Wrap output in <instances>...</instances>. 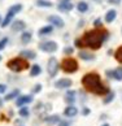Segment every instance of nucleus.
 <instances>
[{
	"label": "nucleus",
	"mask_w": 122,
	"mask_h": 126,
	"mask_svg": "<svg viewBox=\"0 0 122 126\" xmlns=\"http://www.w3.org/2000/svg\"><path fill=\"white\" fill-rule=\"evenodd\" d=\"M11 29H12V31H15V32L25 31V29H26V24H25V21H22V20H16V21H13V22H12Z\"/></svg>",
	"instance_id": "ddd939ff"
},
{
	"label": "nucleus",
	"mask_w": 122,
	"mask_h": 126,
	"mask_svg": "<svg viewBox=\"0 0 122 126\" xmlns=\"http://www.w3.org/2000/svg\"><path fill=\"white\" fill-rule=\"evenodd\" d=\"M101 126H109V124H103Z\"/></svg>",
	"instance_id": "a19ab883"
},
{
	"label": "nucleus",
	"mask_w": 122,
	"mask_h": 126,
	"mask_svg": "<svg viewBox=\"0 0 122 126\" xmlns=\"http://www.w3.org/2000/svg\"><path fill=\"white\" fill-rule=\"evenodd\" d=\"M8 43H9V38H7V36H4V38L0 39V51H3L5 48Z\"/></svg>",
	"instance_id": "c85d7f7f"
},
{
	"label": "nucleus",
	"mask_w": 122,
	"mask_h": 126,
	"mask_svg": "<svg viewBox=\"0 0 122 126\" xmlns=\"http://www.w3.org/2000/svg\"><path fill=\"white\" fill-rule=\"evenodd\" d=\"M40 73H42V68L39 66L38 64H34V65L30 68V76H31V77H38Z\"/></svg>",
	"instance_id": "5701e85b"
},
{
	"label": "nucleus",
	"mask_w": 122,
	"mask_h": 126,
	"mask_svg": "<svg viewBox=\"0 0 122 126\" xmlns=\"http://www.w3.org/2000/svg\"><path fill=\"white\" fill-rule=\"evenodd\" d=\"M73 52H74V48L72 47V46H68V47H65V48H64V53H65V55H68V56H70Z\"/></svg>",
	"instance_id": "c756f323"
},
{
	"label": "nucleus",
	"mask_w": 122,
	"mask_h": 126,
	"mask_svg": "<svg viewBox=\"0 0 122 126\" xmlns=\"http://www.w3.org/2000/svg\"><path fill=\"white\" fill-rule=\"evenodd\" d=\"M36 7H40V8H52L53 7V3H51L49 0H36Z\"/></svg>",
	"instance_id": "b1692460"
},
{
	"label": "nucleus",
	"mask_w": 122,
	"mask_h": 126,
	"mask_svg": "<svg viewBox=\"0 0 122 126\" xmlns=\"http://www.w3.org/2000/svg\"><path fill=\"white\" fill-rule=\"evenodd\" d=\"M60 68L62 69L65 73H69V74H73L78 70V61L73 57H65L60 64Z\"/></svg>",
	"instance_id": "20e7f679"
},
{
	"label": "nucleus",
	"mask_w": 122,
	"mask_h": 126,
	"mask_svg": "<svg viewBox=\"0 0 122 126\" xmlns=\"http://www.w3.org/2000/svg\"><path fill=\"white\" fill-rule=\"evenodd\" d=\"M82 85L88 92H92L97 96H104L109 92V87H107L101 81L100 74L96 72L86 73L82 77Z\"/></svg>",
	"instance_id": "f257e3e1"
},
{
	"label": "nucleus",
	"mask_w": 122,
	"mask_h": 126,
	"mask_svg": "<svg viewBox=\"0 0 122 126\" xmlns=\"http://www.w3.org/2000/svg\"><path fill=\"white\" fill-rule=\"evenodd\" d=\"M52 32H53V26H52V25H47V26L40 27L38 35H39V36H46V35L52 34Z\"/></svg>",
	"instance_id": "a211bd4d"
},
{
	"label": "nucleus",
	"mask_w": 122,
	"mask_h": 126,
	"mask_svg": "<svg viewBox=\"0 0 122 126\" xmlns=\"http://www.w3.org/2000/svg\"><path fill=\"white\" fill-rule=\"evenodd\" d=\"M39 91H42V85H40V83H36L35 87L32 88V92H34V94H36V92H39Z\"/></svg>",
	"instance_id": "473e14b6"
},
{
	"label": "nucleus",
	"mask_w": 122,
	"mask_h": 126,
	"mask_svg": "<svg viewBox=\"0 0 122 126\" xmlns=\"http://www.w3.org/2000/svg\"><path fill=\"white\" fill-rule=\"evenodd\" d=\"M47 21L51 22V25H52V26L59 27V29H61V27L65 26L64 20H62L60 16H57V15H51V16H48V17H47Z\"/></svg>",
	"instance_id": "1a4fd4ad"
},
{
	"label": "nucleus",
	"mask_w": 122,
	"mask_h": 126,
	"mask_svg": "<svg viewBox=\"0 0 122 126\" xmlns=\"http://www.w3.org/2000/svg\"><path fill=\"white\" fill-rule=\"evenodd\" d=\"M116 18H117V11H114V9H109V11L107 12V15H105V22L107 24H112Z\"/></svg>",
	"instance_id": "6ab92c4d"
},
{
	"label": "nucleus",
	"mask_w": 122,
	"mask_h": 126,
	"mask_svg": "<svg viewBox=\"0 0 122 126\" xmlns=\"http://www.w3.org/2000/svg\"><path fill=\"white\" fill-rule=\"evenodd\" d=\"M109 32L105 29H93L87 30L81 38L83 47H88L91 49H100L104 44V42L108 39Z\"/></svg>",
	"instance_id": "f03ea898"
},
{
	"label": "nucleus",
	"mask_w": 122,
	"mask_h": 126,
	"mask_svg": "<svg viewBox=\"0 0 122 126\" xmlns=\"http://www.w3.org/2000/svg\"><path fill=\"white\" fill-rule=\"evenodd\" d=\"M74 43H76V47H77V48H82V47H83L81 39H76V42H74Z\"/></svg>",
	"instance_id": "72a5a7b5"
},
{
	"label": "nucleus",
	"mask_w": 122,
	"mask_h": 126,
	"mask_svg": "<svg viewBox=\"0 0 122 126\" xmlns=\"http://www.w3.org/2000/svg\"><path fill=\"white\" fill-rule=\"evenodd\" d=\"M30 114V110H29V108L25 105V107H21L20 108V116H22V117H27V116Z\"/></svg>",
	"instance_id": "cd10ccee"
},
{
	"label": "nucleus",
	"mask_w": 122,
	"mask_h": 126,
	"mask_svg": "<svg viewBox=\"0 0 122 126\" xmlns=\"http://www.w3.org/2000/svg\"><path fill=\"white\" fill-rule=\"evenodd\" d=\"M0 61H1V55H0Z\"/></svg>",
	"instance_id": "37998d69"
},
{
	"label": "nucleus",
	"mask_w": 122,
	"mask_h": 126,
	"mask_svg": "<svg viewBox=\"0 0 122 126\" xmlns=\"http://www.w3.org/2000/svg\"><path fill=\"white\" fill-rule=\"evenodd\" d=\"M57 126H72V124L69 121H64V120H60V122L57 124Z\"/></svg>",
	"instance_id": "2f4dec72"
},
{
	"label": "nucleus",
	"mask_w": 122,
	"mask_h": 126,
	"mask_svg": "<svg viewBox=\"0 0 122 126\" xmlns=\"http://www.w3.org/2000/svg\"><path fill=\"white\" fill-rule=\"evenodd\" d=\"M20 57L22 59H27V60H34L36 57V53L34 51H30V49H23L20 52Z\"/></svg>",
	"instance_id": "2eb2a0df"
},
{
	"label": "nucleus",
	"mask_w": 122,
	"mask_h": 126,
	"mask_svg": "<svg viewBox=\"0 0 122 126\" xmlns=\"http://www.w3.org/2000/svg\"><path fill=\"white\" fill-rule=\"evenodd\" d=\"M73 8H74V5H73L72 1H68V3H59V5H57V9H59L60 12H70Z\"/></svg>",
	"instance_id": "dca6fc26"
},
{
	"label": "nucleus",
	"mask_w": 122,
	"mask_h": 126,
	"mask_svg": "<svg viewBox=\"0 0 122 126\" xmlns=\"http://www.w3.org/2000/svg\"><path fill=\"white\" fill-rule=\"evenodd\" d=\"M46 122L48 124V125L59 124V122H60V117H59L57 114H53V116H51V117H47V118H46Z\"/></svg>",
	"instance_id": "a878e982"
},
{
	"label": "nucleus",
	"mask_w": 122,
	"mask_h": 126,
	"mask_svg": "<svg viewBox=\"0 0 122 126\" xmlns=\"http://www.w3.org/2000/svg\"><path fill=\"white\" fill-rule=\"evenodd\" d=\"M77 114H78V108L76 105H68L64 110V116H66V117H76Z\"/></svg>",
	"instance_id": "4468645a"
},
{
	"label": "nucleus",
	"mask_w": 122,
	"mask_h": 126,
	"mask_svg": "<svg viewBox=\"0 0 122 126\" xmlns=\"http://www.w3.org/2000/svg\"><path fill=\"white\" fill-rule=\"evenodd\" d=\"M32 38V32L31 31H22V34H21V42H22V44H29L30 43V40Z\"/></svg>",
	"instance_id": "aec40b11"
},
{
	"label": "nucleus",
	"mask_w": 122,
	"mask_h": 126,
	"mask_svg": "<svg viewBox=\"0 0 122 126\" xmlns=\"http://www.w3.org/2000/svg\"><path fill=\"white\" fill-rule=\"evenodd\" d=\"M93 1H96V3H99V4H100V3L104 1V0H93Z\"/></svg>",
	"instance_id": "58836bf2"
},
{
	"label": "nucleus",
	"mask_w": 122,
	"mask_h": 126,
	"mask_svg": "<svg viewBox=\"0 0 122 126\" xmlns=\"http://www.w3.org/2000/svg\"><path fill=\"white\" fill-rule=\"evenodd\" d=\"M59 69H60V63H59V60L56 59V57H49L48 59V63H47V72H48V76L51 78H53L56 77V74H57L59 72Z\"/></svg>",
	"instance_id": "423d86ee"
},
{
	"label": "nucleus",
	"mask_w": 122,
	"mask_h": 126,
	"mask_svg": "<svg viewBox=\"0 0 122 126\" xmlns=\"http://www.w3.org/2000/svg\"><path fill=\"white\" fill-rule=\"evenodd\" d=\"M0 107H3V100L0 99Z\"/></svg>",
	"instance_id": "ea45409f"
},
{
	"label": "nucleus",
	"mask_w": 122,
	"mask_h": 126,
	"mask_svg": "<svg viewBox=\"0 0 122 126\" xmlns=\"http://www.w3.org/2000/svg\"><path fill=\"white\" fill-rule=\"evenodd\" d=\"M78 56H79V59L84 60V61H91V60H95V55H93V53H90V52H87V51H82V49L79 51Z\"/></svg>",
	"instance_id": "f3484780"
},
{
	"label": "nucleus",
	"mask_w": 122,
	"mask_h": 126,
	"mask_svg": "<svg viewBox=\"0 0 122 126\" xmlns=\"http://www.w3.org/2000/svg\"><path fill=\"white\" fill-rule=\"evenodd\" d=\"M39 49L47 53H55L59 49V46L55 40H46V42H40L39 43Z\"/></svg>",
	"instance_id": "0eeeda50"
},
{
	"label": "nucleus",
	"mask_w": 122,
	"mask_h": 126,
	"mask_svg": "<svg viewBox=\"0 0 122 126\" xmlns=\"http://www.w3.org/2000/svg\"><path fill=\"white\" fill-rule=\"evenodd\" d=\"M5 91H7V86L3 85V83H0V94H4Z\"/></svg>",
	"instance_id": "f704fd0d"
},
{
	"label": "nucleus",
	"mask_w": 122,
	"mask_h": 126,
	"mask_svg": "<svg viewBox=\"0 0 122 126\" xmlns=\"http://www.w3.org/2000/svg\"><path fill=\"white\" fill-rule=\"evenodd\" d=\"M114 97H116L114 91L109 90V92H108L107 95H104V97H103V103H104V104H109V103H112L114 100Z\"/></svg>",
	"instance_id": "4be33fe9"
},
{
	"label": "nucleus",
	"mask_w": 122,
	"mask_h": 126,
	"mask_svg": "<svg viewBox=\"0 0 122 126\" xmlns=\"http://www.w3.org/2000/svg\"><path fill=\"white\" fill-rule=\"evenodd\" d=\"M22 8H23L22 4H13V5L8 9L7 16H5V18H4L3 22H1V27H7L9 24H11L12 20H13V17H15L17 13H20L22 11Z\"/></svg>",
	"instance_id": "39448f33"
},
{
	"label": "nucleus",
	"mask_w": 122,
	"mask_h": 126,
	"mask_svg": "<svg viewBox=\"0 0 122 126\" xmlns=\"http://www.w3.org/2000/svg\"><path fill=\"white\" fill-rule=\"evenodd\" d=\"M114 59H116L120 64H122V46H120V47L116 49V52H114Z\"/></svg>",
	"instance_id": "bb28decb"
},
{
	"label": "nucleus",
	"mask_w": 122,
	"mask_h": 126,
	"mask_svg": "<svg viewBox=\"0 0 122 126\" xmlns=\"http://www.w3.org/2000/svg\"><path fill=\"white\" fill-rule=\"evenodd\" d=\"M77 11L79 13H86L88 11V4L86 1H79L77 4Z\"/></svg>",
	"instance_id": "393cba45"
},
{
	"label": "nucleus",
	"mask_w": 122,
	"mask_h": 126,
	"mask_svg": "<svg viewBox=\"0 0 122 126\" xmlns=\"http://www.w3.org/2000/svg\"><path fill=\"white\" fill-rule=\"evenodd\" d=\"M1 22H3V20H1V16H0V25H1Z\"/></svg>",
	"instance_id": "79ce46f5"
},
{
	"label": "nucleus",
	"mask_w": 122,
	"mask_h": 126,
	"mask_svg": "<svg viewBox=\"0 0 122 126\" xmlns=\"http://www.w3.org/2000/svg\"><path fill=\"white\" fill-rule=\"evenodd\" d=\"M73 81L70 78H60L55 82V87L59 88V90H64V88H69L72 87Z\"/></svg>",
	"instance_id": "9d476101"
},
{
	"label": "nucleus",
	"mask_w": 122,
	"mask_h": 126,
	"mask_svg": "<svg viewBox=\"0 0 122 126\" xmlns=\"http://www.w3.org/2000/svg\"><path fill=\"white\" fill-rule=\"evenodd\" d=\"M90 109H88V108H83V110H82V114L83 116H88V114H90Z\"/></svg>",
	"instance_id": "e433bc0d"
},
{
	"label": "nucleus",
	"mask_w": 122,
	"mask_h": 126,
	"mask_svg": "<svg viewBox=\"0 0 122 126\" xmlns=\"http://www.w3.org/2000/svg\"><path fill=\"white\" fill-rule=\"evenodd\" d=\"M7 68L9 70L15 72V73H20V72H23V70H26V69H29L30 64L27 63V60L18 56V57H13V59L9 60L7 63Z\"/></svg>",
	"instance_id": "7ed1b4c3"
},
{
	"label": "nucleus",
	"mask_w": 122,
	"mask_h": 126,
	"mask_svg": "<svg viewBox=\"0 0 122 126\" xmlns=\"http://www.w3.org/2000/svg\"><path fill=\"white\" fill-rule=\"evenodd\" d=\"M93 26H95L96 29H100V27H103V20H101V18H96L95 22H93Z\"/></svg>",
	"instance_id": "7c9ffc66"
},
{
	"label": "nucleus",
	"mask_w": 122,
	"mask_h": 126,
	"mask_svg": "<svg viewBox=\"0 0 122 126\" xmlns=\"http://www.w3.org/2000/svg\"><path fill=\"white\" fill-rule=\"evenodd\" d=\"M64 100L68 105H74V103L77 100V91L74 90H68L65 92V96H64Z\"/></svg>",
	"instance_id": "f8f14e48"
},
{
	"label": "nucleus",
	"mask_w": 122,
	"mask_h": 126,
	"mask_svg": "<svg viewBox=\"0 0 122 126\" xmlns=\"http://www.w3.org/2000/svg\"><path fill=\"white\" fill-rule=\"evenodd\" d=\"M18 96H20V90H18V88H15V90L11 91L8 95H5L4 100H5V101H11V100L16 99V97H18Z\"/></svg>",
	"instance_id": "412c9836"
},
{
	"label": "nucleus",
	"mask_w": 122,
	"mask_h": 126,
	"mask_svg": "<svg viewBox=\"0 0 122 126\" xmlns=\"http://www.w3.org/2000/svg\"><path fill=\"white\" fill-rule=\"evenodd\" d=\"M32 100H34V97L31 95H20L16 100V105L18 108H21V107H25L26 104H30Z\"/></svg>",
	"instance_id": "9b49d317"
},
{
	"label": "nucleus",
	"mask_w": 122,
	"mask_h": 126,
	"mask_svg": "<svg viewBox=\"0 0 122 126\" xmlns=\"http://www.w3.org/2000/svg\"><path fill=\"white\" fill-rule=\"evenodd\" d=\"M60 3H68V1H70V0H59Z\"/></svg>",
	"instance_id": "4c0bfd02"
},
{
	"label": "nucleus",
	"mask_w": 122,
	"mask_h": 126,
	"mask_svg": "<svg viewBox=\"0 0 122 126\" xmlns=\"http://www.w3.org/2000/svg\"><path fill=\"white\" fill-rule=\"evenodd\" d=\"M108 3H109V4H113V5H120L121 0H108Z\"/></svg>",
	"instance_id": "c9c22d12"
},
{
	"label": "nucleus",
	"mask_w": 122,
	"mask_h": 126,
	"mask_svg": "<svg viewBox=\"0 0 122 126\" xmlns=\"http://www.w3.org/2000/svg\"><path fill=\"white\" fill-rule=\"evenodd\" d=\"M107 77L110 79H116V81H122V66H118L116 69H109L105 72Z\"/></svg>",
	"instance_id": "6e6552de"
}]
</instances>
